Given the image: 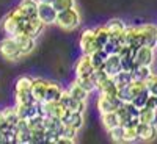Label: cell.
I'll return each mask as SVG.
<instances>
[{
  "label": "cell",
  "instance_id": "1",
  "mask_svg": "<svg viewBox=\"0 0 157 144\" xmlns=\"http://www.w3.org/2000/svg\"><path fill=\"white\" fill-rule=\"evenodd\" d=\"M80 24H82V14L75 6L60 11L57 16V20H55V25H58L64 31H72L80 27Z\"/></svg>",
  "mask_w": 157,
  "mask_h": 144
},
{
  "label": "cell",
  "instance_id": "2",
  "mask_svg": "<svg viewBox=\"0 0 157 144\" xmlns=\"http://www.w3.org/2000/svg\"><path fill=\"white\" fill-rule=\"evenodd\" d=\"M25 19L21 17V14L16 11V8L10 11L8 14L2 19V30L6 36H16L19 33H22V25H24Z\"/></svg>",
  "mask_w": 157,
  "mask_h": 144
},
{
  "label": "cell",
  "instance_id": "3",
  "mask_svg": "<svg viewBox=\"0 0 157 144\" xmlns=\"http://www.w3.org/2000/svg\"><path fill=\"white\" fill-rule=\"evenodd\" d=\"M0 57L6 61H19L24 57L13 36H6L0 41Z\"/></svg>",
  "mask_w": 157,
  "mask_h": 144
},
{
  "label": "cell",
  "instance_id": "4",
  "mask_svg": "<svg viewBox=\"0 0 157 144\" xmlns=\"http://www.w3.org/2000/svg\"><path fill=\"white\" fill-rule=\"evenodd\" d=\"M78 49H80V52L85 54V55H91L93 52L102 49L101 44L98 42L94 28H86V30L82 31L80 39H78Z\"/></svg>",
  "mask_w": 157,
  "mask_h": 144
},
{
  "label": "cell",
  "instance_id": "5",
  "mask_svg": "<svg viewBox=\"0 0 157 144\" xmlns=\"http://www.w3.org/2000/svg\"><path fill=\"white\" fill-rule=\"evenodd\" d=\"M39 110L41 113L47 117H54V119H63L64 114L68 113V110L64 108V105L60 100H52V102H43L39 103Z\"/></svg>",
  "mask_w": 157,
  "mask_h": 144
},
{
  "label": "cell",
  "instance_id": "6",
  "mask_svg": "<svg viewBox=\"0 0 157 144\" xmlns=\"http://www.w3.org/2000/svg\"><path fill=\"white\" fill-rule=\"evenodd\" d=\"M121 100L118 99V96H98L96 100V108L99 111V114L102 113H110V111H116L118 108L121 107Z\"/></svg>",
  "mask_w": 157,
  "mask_h": 144
},
{
  "label": "cell",
  "instance_id": "7",
  "mask_svg": "<svg viewBox=\"0 0 157 144\" xmlns=\"http://www.w3.org/2000/svg\"><path fill=\"white\" fill-rule=\"evenodd\" d=\"M135 64L138 66H152L155 61V49L151 46H140L135 50Z\"/></svg>",
  "mask_w": 157,
  "mask_h": 144
},
{
  "label": "cell",
  "instance_id": "8",
  "mask_svg": "<svg viewBox=\"0 0 157 144\" xmlns=\"http://www.w3.org/2000/svg\"><path fill=\"white\" fill-rule=\"evenodd\" d=\"M63 122L60 119H54V117L46 116V142L55 144L57 138L63 133Z\"/></svg>",
  "mask_w": 157,
  "mask_h": 144
},
{
  "label": "cell",
  "instance_id": "9",
  "mask_svg": "<svg viewBox=\"0 0 157 144\" xmlns=\"http://www.w3.org/2000/svg\"><path fill=\"white\" fill-rule=\"evenodd\" d=\"M57 16H58V11L54 8L52 3H44V2L38 3V19L41 20L44 25L55 24Z\"/></svg>",
  "mask_w": 157,
  "mask_h": 144
},
{
  "label": "cell",
  "instance_id": "10",
  "mask_svg": "<svg viewBox=\"0 0 157 144\" xmlns=\"http://www.w3.org/2000/svg\"><path fill=\"white\" fill-rule=\"evenodd\" d=\"M60 102L64 105L68 111H75V113H85L86 111V102H82L78 99H74L66 89L63 91V94L60 97Z\"/></svg>",
  "mask_w": 157,
  "mask_h": 144
},
{
  "label": "cell",
  "instance_id": "11",
  "mask_svg": "<svg viewBox=\"0 0 157 144\" xmlns=\"http://www.w3.org/2000/svg\"><path fill=\"white\" fill-rule=\"evenodd\" d=\"M74 72H75V78H78V77H90L91 74L94 72V68H93V63H91L90 55L82 54L80 57H78V60L75 61V66H74Z\"/></svg>",
  "mask_w": 157,
  "mask_h": 144
},
{
  "label": "cell",
  "instance_id": "12",
  "mask_svg": "<svg viewBox=\"0 0 157 144\" xmlns=\"http://www.w3.org/2000/svg\"><path fill=\"white\" fill-rule=\"evenodd\" d=\"M16 11L25 20L38 17V2L36 0H21L19 5L16 6Z\"/></svg>",
  "mask_w": 157,
  "mask_h": 144
},
{
  "label": "cell",
  "instance_id": "13",
  "mask_svg": "<svg viewBox=\"0 0 157 144\" xmlns=\"http://www.w3.org/2000/svg\"><path fill=\"white\" fill-rule=\"evenodd\" d=\"M138 30H140L141 38H143V44L157 49V25L141 24V25H138Z\"/></svg>",
  "mask_w": 157,
  "mask_h": 144
},
{
  "label": "cell",
  "instance_id": "14",
  "mask_svg": "<svg viewBox=\"0 0 157 144\" xmlns=\"http://www.w3.org/2000/svg\"><path fill=\"white\" fill-rule=\"evenodd\" d=\"M14 136L16 144H32V130L25 119H19L14 127Z\"/></svg>",
  "mask_w": 157,
  "mask_h": 144
},
{
  "label": "cell",
  "instance_id": "15",
  "mask_svg": "<svg viewBox=\"0 0 157 144\" xmlns=\"http://www.w3.org/2000/svg\"><path fill=\"white\" fill-rule=\"evenodd\" d=\"M85 113H75V111H68L66 114H64V117L61 119L63 125L66 127H71L74 130H77V132H80V130L83 128L85 125Z\"/></svg>",
  "mask_w": 157,
  "mask_h": 144
},
{
  "label": "cell",
  "instance_id": "16",
  "mask_svg": "<svg viewBox=\"0 0 157 144\" xmlns=\"http://www.w3.org/2000/svg\"><path fill=\"white\" fill-rule=\"evenodd\" d=\"M13 38H14V41H16L17 47L21 49L24 57L32 54V52L35 50V47H36V39L32 38V36H29V35H25V33H19V35L13 36Z\"/></svg>",
  "mask_w": 157,
  "mask_h": 144
},
{
  "label": "cell",
  "instance_id": "17",
  "mask_svg": "<svg viewBox=\"0 0 157 144\" xmlns=\"http://www.w3.org/2000/svg\"><path fill=\"white\" fill-rule=\"evenodd\" d=\"M14 108L17 111V116L21 119H25L29 121L30 117L36 116L39 111V103L38 102H33V103H14Z\"/></svg>",
  "mask_w": 157,
  "mask_h": 144
},
{
  "label": "cell",
  "instance_id": "18",
  "mask_svg": "<svg viewBox=\"0 0 157 144\" xmlns=\"http://www.w3.org/2000/svg\"><path fill=\"white\" fill-rule=\"evenodd\" d=\"M102 69L105 71L110 77H115L116 74H120L123 71V64H121V57L118 54H109L105 63H104Z\"/></svg>",
  "mask_w": 157,
  "mask_h": 144
},
{
  "label": "cell",
  "instance_id": "19",
  "mask_svg": "<svg viewBox=\"0 0 157 144\" xmlns=\"http://www.w3.org/2000/svg\"><path fill=\"white\" fill-rule=\"evenodd\" d=\"M44 27H46V25L39 20L38 17H33V19H29V20L24 22V25H22V33H25V35H29V36H32V38L36 39L39 35L43 33Z\"/></svg>",
  "mask_w": 157,
  "mask_h": 144
},
{
  "label": "cell",
  "instance_id": "20",
  "mask_svg": "<svg viewBox=\"0 0 157 144\" xmlns=\"http://www.w3.org/2000/svg\"><path fill=\"white\" fill-rule=\"evenodd\" d=\"M137 130H138V141L149 142L157 138V124H141L140 122L137 125Z\"/></svg>",
  "mask_w": 157,
  "mask_h": 144
},
{
  "label": "cell",
  "instance_id": "21",
  "mask_svg": "<svg viewBox=\"0 0 157 144\" xmlns=\"http://www.w3.org/2000/svg\"><path fill=\"white\" fill-rule=\"evenodd\" d=\"M64 88L58 83V82H47V89H46V96H44V102H52V100H60L61 94H63ZM43 103V102H41Z\"/></svg>",
  "mask_w": 157,
  "mask_h": 144
},
{
  "label": "cell",
  "instance_id": "22",
  "mask_svg": "<svg viewBox=\"0 0 157 144\" xmlns=\"http://www.w3.org/2000/svg\"><path fill=\"white\" fill-rule=\"evenodd\" d=\"M104 25H105L107 30L110 31V36H115V38H121V36H123V33H124V31H126V28H127L126 22H124V20H121V19H118V17H113V19L107 20Z\"/></svg>",
  "mask_w": 157,
  "mask_h": 144
},
{
  "label": "cell",
  "instance_id": "23",
  "mask_svg": "<svg viewBox=\"0 0 157 144\" xmlns=\"http://www.w3.org/2000/svg\"><path fill=\"white\" fill-rule=\"evenodd\" d=\"M47 82L44 78H35L33 80V86H32V93L33 97L38 103L44 102V96H46V89H47Z\"/></svg>",
  "mask_w": 157,
  "mask_h": 144
},
{
  "label": "cell",
  "instance_id": "24",
  "mask_svg": "<svg viewBox=\"0 0 157 144\" xmlns=\"http://www.w3.org/2000/svg\"><path fill=\"white\" fill-rule=\"evenodd\" d=\"M98 94H102V96H118V86L115 83L113 77L105 78L102 83L98 85Z\"/></svg>",
  "mask_w": 157,
  "mask_h": 144
},
{
  "label": "cell",
  "instance_id": "25",
  "mask_svg": "<svg viewBox=\"0 0 157 144\" xmlns=\"http://www.w3.org/2000/svg\"><path fill=\"white\" fill-rule=\"evenodd\" d=\"M132 80H138V82H148L149 78L152 77V66H137L132 69Z\"/></svg>",
  "mask_w": 157,
  "mask_h": 144
},
{
  "label": "cell",
  "instance_id": "26",
  "mask_svg": "<svg viewBox=\"0 0 157 144\" xmlns=\"http://www.w3.org/2000/svg\"><path fill=\"white\" fill-rule=\"evenodd\" d=\"M66 91H68V93H69L74 99H78V100H82V102H86L88 97H90V93H88L83 86L78 85L75 80L69 83V86L66 88Z\"/></svg>",
  "mask_w": 157,
  "mask_h": 144
},
{
  "label": "cell",
  "instance_id": "27",
  "mask_svg": "<svg viewBox=\"0 0 157 144\" xmlns=\"http://www.w3.org/2000/svg\"><path fill=\"white\" fill-rule=\"evenodd\" d=\"M138 119L141 124H157V110L151 107L141 108L138 113Z\"/></svg>",
  "mask_w": 157,
  "mask_h": 144
},
{
  "label": "cell",
  "instance_id": "28",
  "mask_svg": "<svg viewBox=\"0 0 157 144\" xmlns=\"http://www.w3.org/2000/svg\"><path fill=\"white\" fill-rule=\"evenodd\" d=\"M101 124L104 125L105 130H110L116 125H120V117H118L116 111H110V113H102L101 114Z\"/></svg>",
  "mask_w": 157,
  "mask_h": 144
},
{
  "label": "cell",
  "instance_id": "29",
  "mask_svg": "<svg viewBox=\"0 0 157 144\" xmlns=\"http://www.w3.org/2000/svg\"><path fill=\"white\" fill-rule=\"evenodd\" d=\"M2 111H3V117H5V124H6L10 128H14L16 124L19 122V119H21V117L17 116L16 108H14V107H6V108H3Z\"/></svg>",
  "mask_w": 157,
  "mask_h": 144
},
{
  "label": "cell",
  "instance_id": "30",
  "mask_svg": "<svg viewBox=\"0 0 157 144\" xmlns=\"http://www.w3.org/2000/svg\"><path fill=\"white\" fill-rule=\"evenodd\" d=\"M35 78L30 75H19L14 82V91H32Z\"/></svg>",
  "mask_w": 157,
  "mask_h": 144
},
{
  "label": "cell",
  "instance_id": "31",
  "mask_svg": "<svg viewBox=\"0 0 157 144\" xmlns=\"http://www.w3.org/2000/svg\"><path fill=\"white\" fill-rule=\"evenodd\" d=\"M107 57H109V54L104 49H99V50L93 52V54L90 55L91 63H93V68L94 69H102V66H104V63H105Z\"/></svg>",
  "mask_w": 157,
  "mask_h": 144
},
{
  "label": "cell",
  "instance_id": "32",
  "mask_svg": "<svg viewBox=\"0 0 157 144\" xmlns=\"http://www.w3.org/2000/svg\"><path fill=\"white\" fill-rule=\"evenodd\" d=\"M94 33H96V38H98V42L101 44V47L104 49L109 41H110V31L107 30L105 25H99V27H94Z\"/></svg>",
  "mask_w": 157,
  "mask_h": 144
},
{
  "label": "cell",
  "instance_id": "33",
  "mask_svg": "<svg viewBox=\"0 0 157 144\" xmlns=\"http://www.w3.org/2000/svg\"><path fill=\"white\" fill-rule=\"evenodd\" d=\"M74 80L80 85V86H83L90 94H93L94 91H98V85H96V82L93 80V77H78V78H74Z\"/></svg>",
  "mask_w": 157,
  "mask_h": 144
},
{
  "label": "cell",
  "instance_id": "34",
  "mask_svg": "<svg viewBox=\"0 0 157 144\" xmlns=\"http://www.w3.org/2000/svg\"><path fill=\"white\" fill-rule=\"evenodd\" d=\"M107 133L110 136V139L116 144H121V142H126L124 141V127L123 125H116L110 130H107Z\"/></svg>",
  "mask_w": 157,
  "mask_h": 144
},
{
  "label": "cell",
  "instance_id": "35",
  "mask_svg": "<svg viewBox=\"0 0 157 144\" xmlns=\"http://www.w3.org/2000/svg\"><path fill=\"white\" fill-rule=\"evenodd\" d=\"M36 102L32 91H14V103H33Z\"/></svg>",
  "mask_w": 157,
  "mask_h": 144
},
{
  "label": "cell",
  "instance_id": "36",
  "mask_svg": "<svg viewBox=\"0 0 157 144\" xmlns=\"http://www.w3.org/2000/svg\"><path fill=\"white\" fill-rule=\"evenodd\" d=\"M148 99H149V91H148V88H146V89H143L141 93H138V94L132 99V103H134L138 110H141V108L146 107Z\"/></svg>",
  "mask_w": 157,
  "mask_h": 144
},
{
  "label": "cell",
  "instance_id": "37",
  "mask_svg": "<svg viewBox=\"0 0 157 144\" xmlns=\"http://www.w3.org/2000/svg\"><path fill=\"white\" fill-rule=\"evenodd\" d=\"M115 83L118 88H121V86H127L130 82H132V74L127 72V71H121L120 74H116L115 77Z\"/></svg>",
  "mask_w": 157,
  "mask_h": 144
},
{
  "label": "cell",
  "instance_id": "38",
  "mask_svg": "<svg viewBox=\"0 0 157 144\" xmlns=\"http://www.w3.org/2000/svg\"><path fill=\"white\" fill-rule=\"evenodd\" d=\"M124 141L126 142H135V141H138L137 125H127V127H124Z\"/></svg>",
  "mask_w": 157,
  "mask_h": 144
},
{
  "label": "cell",
  "instance_id": "39",
  "mask_svg": "<svg viewBox=\"0 0 157 144\" xmlns=\"http://www.w3.org/2000/svg\"><path fill=\"white\" fill-rule=\"evenodd\" d=\"M52 5H54V8L60 13V11L68 9V8H74L75 6V0H54Z\"/></svg>",
  "mask_w": 157,
  "mask_h": 144
},
{
  "label": "cell",
  "instance_id": "40",
  "mask_svg": "<svg viewBox=\"0 0 157 144\" xmlns=\"http://www.w3.org/2000/svg\"><path fill=\"white\" fill-rule=\"evenodd\" d=\"M146 88L149 91V94L157 96V74H152V77L146 82Z\"/></svg>",
  "mask_w": 157,
  "mask_h": 144
},
{
  "label": "cell",
  "instance_id": "41",
  "mask_svg": "<svg viewBox=\"0 0 157 144\" xmlns=\"http://www.w3.org/2000/svg\"><path fill=\"white\" fill-rule=\"evenodd\" d=\"M14 128H10L6 124H5V117H3V111L0 110V132L2 133H8V132H13Z\"/></svg>",
  "mask_w": 157,
  "mask_h": 144
},
{
  "label": "cell",
  "instance_id": "42",
  "mask_svg": "<svg viewBox=\"0 0 157 144\" xmlns=\"http://www.w3.org/2000/svg\"><path fill=\"white\" fill-rule=\"evenodd\" d=\"M77 139H74V138H68V136H64V135H60L58 138H57V141H55V144H74Z\"/></svg>",
  "mask_w": 157,
  "mask_h": 144
},
{
  "label": "cell",
  "instance_id": "43",
  "mask_svg": "<svg viewBox=\"0 0 157 144\" xmlns=\"http://www.w3.org/2000/svg\"><path fill=\"white\" fill-rule=\"evenodd\" d=\"M146 107H151V108H155V110H157V96L149 94V99H148Z\"/></svg>",
  "mask_w": 157,
  "mask_h": 144
},
{
  "label": "cell",
  "instance_id": "44",
  "mask_svg": "<svg viewBox=\"0 0 157 144\" xmlns=\"http://www.w3.org/2000/svg\"><path fill=\"white\" fill-rule=\"evenodd\" d=\"M36 2H38V3H39V2H44V3H52L54 0H36Z\"/></svg>",
  "mask_w": 157,
  "mask_h": 144
}]
</instances>
